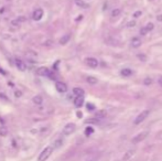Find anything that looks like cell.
I'll list each match as a JSON object with an SVG mask.
<instances>
[{
  "mask_svg": "<svg viewBox=\"0 0 162 161\" xmlns=\"http://www.w3.org/2000/svg\"><path fill=\"white\" fill-rule=\"evenodd\" d=\"M16 66H17V69H18L19 71H21V72H24V71L27 70V64H25L23 61H21V60H17V61H16Z\"/></svg>",
  "mask_w": 162,
  "mask_h": 161,
  "instance_id": "obj_9",
  "label": "cell"
},
{
  "mask_svg": "<svg viewBox=\"0 0 162 161\" xmlns=\"http://www.w3.org/2000/svg\"><path fill=\"white\" fill-rule=\"evenodd\" d=\"M43 10L42 9H40V8H38V9H36L34 10V12H33L32 15V19L33 20H36V21H39V20H41L42 19V17H43Z\"/></svg>",
  "mask_w": 162,
  "mask_h": 161,
  "instance_id": "obj_4",
  "label": "cell"
},
{
  "mask_svg": "<svg viewBox=\"0 0 162 161\" xmlns=\"http://www.w3.org/2000/svg\"><path fill=\"white\" fill-rule=\"evenodd\" d=\"M52 152H53V147H51V146L45 147L43 150H42V152L40 154L38 161H45L47 158H49L51 154H52Z\"/></svg>",
  "mask_w": 162,
  "mask_h": 161,
  "instance_id": "obj_1",
  "label": "cell"
},
{
  "mask_svg": "<svg viewBox=\"0 0 162 161\" xmlns=\"http://www.w3.org/2000/svg\"><path fill=\"white\" fill-rule=\"evenodd\" d=\"M84 104V96H76L74 99V105L75 107H82Z\"/></svg>",
  "mask_w": 162,
  "mask_h": 161,
  "instance_id": "obj_10",
  "label": "cell"
},
{
  "mask_svg": "<svg viewBox=\"0 0 162 161\" xmlns=\"http://www.w3.org/2000/svg\"><path fill=\"white\" fill-rule=\"evenodd\" d=\"M148 136V131H144V132H140L139 135H137L136 137H133L132 139V143H140V141H142V140L146 138Z\"/></svg>",
  "mask_w": 162,
  "mask_h": 161,
  "instance_id": "obj_7",
  "label": "cell"
},
{
  "mask_svg": "<svg viewBox=\"0 0 162 161\" xmlns=\"http://www.w3.org/2000/svg\"><path fill=\"white\" fill-rule=\"evenodd\" d=\"M133 154H135V150H129V151H127L126 154H125V156H124V161H127V160H129L130 158L132 157Z\"/></svg>",
  "mask_w": 162,
  "mask_h": 161,
  "instance_id": "obj_17",
  "label": "cell"
},
{
  "mask_svg": "<svg viewBox=\"0 0 162 161\" xmlns=\"http://www.w3.org/2000/svg\"><path fill=\"white\" fill-rule=\"evenodd\" d=\"M85 62H86V64L90 67H92V69H95V67H97L98 66V61L95 58H87L86 60H85Z\"/></svg>",
  "mask_w": 162,
  "mask_h": 161,
  "instance_id": "obj_6",
  "label": "cell"
},
{
  "mask_svg": "<svg viewBox=\"0 0 162 161\" xmlns=\"http://www.w3.org/2000/svg\"><path fill=\"white\" fill-rule=\"evenodd\" d=\"M86 80H87V83L88 84H92V85H94V84H97V78L96 77H94V76H88L86 78Z\"/></svg>",
  "mask_w": 162,
  "mask_h": 161,
  "instance_id": "obj_19",
  "label": "cell"
},
{
  "mask_svg": "<svg viewBox=\"0 0 162 161\" xmlns=\"http://www.w3.org/2000/svg\"><path fill=\"white\" fill-rule=\"evenodd\" d=\"M55 88H56V91L60 92V93H65V92L67 91V86L65 83L63 82H56L55 83Z\"/></svg>",
  "mask_w": 162,
  "mask_h": 161,
  "instance_id": "obj_5",
  "label": "cell"
},
{
  "mask_svg": "<svg viewBox=\"0 0 162 161\" xmlns=\"http://www.w3.org/2000/svg\"><path fill=\"white\" fill-rule=\"evenodd\" d=\"M84 89L83 88H81V87H75V88H73V94L76 96H84Z\"/></svg>",
  "mask_w": 162,
  "mask_h": 161,
  "instance_id": "obj_14",
  "label": "cell"
},
{
  "mask_svg": "<svg viewBox=\"0 0 162 161\" xmlns=\"http://www.w3.org/2000/svg\"><path fill=\"white\" fill-rule=\"evenodd\" d=\"M141 16V11H136L135 13H133V18H139Z\"/></svg>",
  "mask_w": 162,
  "mask_h": 161,
  "instance_id": "obj_28",
  "label": "cell"
},
{
  "mask_svg": "<svg viewBox=\"0 0 162 161\" xmlns=\"http://www.w3.org/2000/svg\"><path fill=\"white\" fill-rule=\"evenodd\" d=\"M36 74L40 75V76H49V74H50V70L45 67V66H42V67H40L36 70Z\"/></svg>",
  "mask_w": 162,
  "mask_h": 161,
  "instance_id": "obj_8",
  "label": "cell"
},
{
  "mask_svg": "<svg viewBox=\"0 0 162 161\" xmlns=\"http://www.w3.org/2000/svg\"><path fill=\"white\" fill-rule=\"evenodd\" d=\"M15 95H16V97H21V96H22V92L21 91H16L15 92Z\"/></svg>",
  "mask_w": 162,
  "mask_h": 161,
  "instance_id": "obj_30",
  "label": "cell"
},
{
  "mask_svg": "<svg viewBox=\"0 0 162 161\" xmlns=\"http://www.w3.org/2000/svg\"><path fill=\"white\" fill-rule=\"evenodd\" d=\"M70 40H71V34H69V33H67V34H64V35L60 39V44H62V45H65V44L67 43Z\"/></svg>",
  "mask_w": 162,
  "mask_h": 161,
  "instance_id": "obj_12",
  "label": "cell"
},
{
  "mask_svg": "<svg viewBox=\"0 0 162 161\" xmlns=\"http://www.w3.org/2000/svg\"><path fill=\"white\" fill-rule=\"evenodd\" d=\"M8 135V129L7 127H4V126H2V127H0V136H7Z\"/></svg>",
  "mask_w": 162,
  "mask_h": 161,
  "instance_id": "obj_21",
  "label": "cell"
},
{
  "mask_svg": "<svg viewBox=\"0 0 162 161\" xmlns=\"http://www.w3.org/2000/svg\"><path fill=\"white\" fill-rule=\"evenodd\" d=\"M17 20H18L19 22H24V21H25V18L23 17V16H21V17H19V18L17 19Z\"/></svg>",
  "mask_w": 162,
  "mask_h": 161,
  "instance_id": "obj_33",
  "label": "cell"
},
{
  "mask_svg": "<svg viewBox=\"0 0 162 161\" xmlns=\"http://www.w3.org/2000/svg\"><path fill=\"white\" fill-rule=\"evenodd\" d=\"M74 2H75V4L77 6V7L83 8V9H87V8L90 7V4H86L84 0H74Z\"/></svg>",
  "mask_w": 162,
  "mask_h": 161,
  "instance_id": "obj_11",
  "label": "cell"
},
{
  "mask_svg": "<svg viewBox=\"0 0 162 161\" xmlns=\"http://www.w3.org/2000/svg\"><path fill=\"white\" fill-rule=\"evenodd\" d=\"M32 102L34 103L36 105H42V103H43V98H42V96H41V95H36L32 98Z\"/></svg>",
  "mask_w": 162,
  "mask_h": 161,
  "instance_id": "obj_13",
  "label": "cell"
},
{
  "mask_svg": "<svg viewBox=\"0 0 162 161\" xmlns=\"http://www.w3.org/2000/svg\"><path fill=\"white\" fill-rule=\"evenodd\" d=\"M158 21H162V15H160V16H158Z\"/></svg>",
  "mask_w": 162,
  "mask_h": 161,
  "instance_id": "obj_36",
  "label": "cell"
},
{
  "mask_svg": "<svg viewBox=\"0 0 162 161\" xmlns=\"http://www.w3.org/2000/svg\"><path fill=\"white\" fill-rule=\"evenodd\" d=\"M138 58H139V59H141L142 61H146V60H147V58H146V56H144V55H138Z\"/></svg>",
  "mask_w": 162,
  "mask_h": 161,
  "instance_id": "obj_34",
  "label": "cell"
},
{
  "mask_svg": "<svg viewBox=\"0 0 162 161\" xmlns=\"http://www.w3.org/2000/svg\"><path fill=\"white\" fill-rule=\"evenodd\" d=\"M105 115H106V112H103V110H101V112H98L97 113V117H104Z\"/></svg>",
  "mask_w": 162,
  "mask_h": 161,
  "instance_id": "obj_27",
  "label": "cell"
},
{
  "mask_svg": "<svg viewBox=\"0 0 162 161\" xmlns=\"http://www.w3.org/2000/svg\"><path fill=\"white\" fill-rule=\"evenodd\" d=\"M120 74H121L123 76L127 77V76H130V75L132 74V71L130 70V69H123V70L120 71Z\"/></svg>",
  "mask_w": 162,
  "mask_h": 161,
  "instance_id": "obj_16",
  "label": "cell"
},
{
  "mask_svg": "<svg viewBox=\"0 0 162 161\" xmlns=\"http://www.w3.org/2000/svg\"><path fill=\"white\" fill-rule=\"evenodd\" d=\"M147 33H148V30L146 29V27H144V28H142V29L140 30V34H141V35H146Z\"/></svg>",
  "mask_w": 162,
  "mask_h": 161,
  "instance_id": "obj_26",
  "label": "cell"
},
{
  "mask_svg": "<svg viewBox=\"0 0 162 161\" xmlns=\"http://www.w3.org/2000/svg\"><path fill=\"white\" fill-rule=\"evenodd\" d=\"M151 83H152V80L150 78V77H147V78L144 80V85H151Z\"/></svg>",
  "mask_w": 162,
  "mask_h": 161,
  "instance_id": "obj_23",
  "label": "cell"
},
{
  "mask_svg": "<svg viewBox=\"0 0 162 161\" xmlns=\"http://www.w3.org/2000/svg\"><path fill=\"white\" fill-rule=\"evenodd\" d=\"M63 145V139L62 138H58V139L55 140V143H53V149H58Z\"/></svg>",
  "mask_w": 162,
  "mask_h": 161,
  "instance_id": "obj_18",
  "label": "cell"
},
{
  "mask_svg": "<svg viewBox=\"0 0 162 161\" xmlns=\"http://www.w3.org/2000/svg\"><path fill=\"white\" fill-rule=\"evenodd\" d=\"M153 28H155V26H153V23H151V22H150V23H148L147 26H146V29L148 30V32H149V31H151V30H153Z\"/></svg>",
  "mask_w": 162,
  "mask_h": 161,
  "instance_id": "obj_22",
  "label": "cell"
},
{
  "mask_svg": "<svg viewBox=\"0 0 162 161\" xmlns=\"http://www.w3.org/2000/svg\"><path fill=\"white\" fill-rule=\"evenodd\" d=\"M93 132H94V129L92 128V127H87L86 130H85V134H86L87 136L90 135V134H93Z\"/></svg>",
  "mask_w": 162,
  "mask_h": 161,
  "instance_id": "obj_24",
  "label": "cell"
},
{
  "mask_svg": "<svg viewBox=\"0 0 162 161\" xmlns=\"http://www.w3.org/2000/svg\"><path fill=\"white\" fill-rule=\"evenodd\" d=\"M43 45H45V47H51V45H52V41H51V40L45 41V42H44Z\"/></svg>",
  "mask_w": 162,
  "mask_h": 161,
  "instance_id": "obj_31",
  "label": "cell"
},
{
  "mask_svg": "<svg viewBox=\"0 0 162 161\" xmlns=\"http://www.w3.org/2000/svg\"><path fill=\"white\" fill-rule=\"evenodd\" d=\"M94 108H95V106H94L93 104H87V109L88 110H93Z\"/></svg>",
  "mask_w": 162,
  "mask_h": 161,
  "instance_id": "obj_32",
  "label": "cell"
},
{
  "mask_svg": "<svg viewBox=\"0 0 162 161\" xmlns=\"http://www.w3.org/2000/svg\"><path fill=\"white\" fill-rule=\"evenodd\" d=\"M140 45H141L140 39H138V38H133L132 40H131V47H132V48H139Z\"/></svg>",
  "mask_w": 162,
  "mask_h": 161,
  "instance_id": "obj_15",
  "label": "cell"
},
{
  "mask_svg": "<svg viewBox=\"0 0 162 161\" xmlns=\"http://www.w3.org/2000/svg\"><path fill=\"white\" fill-rule=\"evenodd\" d=\"M120 13H121V10H120L119 8H115V9L112 11V17H114V18H116V17H119V16H120Z\"/></svg>",
  "mask_w": 162,
  "mask_h": 161,
  "instance_id": "obj_20",
  "label": "cell"
},
{
  "mask_svg": "<svg viewBox=\"0 0 162 161\" xmlns=\"http://www.w3.org/2000/svg\"><path fill=\"white\" fill-rule=\"evenodd\" d=\"M135 26H136V21H129L127 23V27H128V28H133Z\"/></svg>",
  "mask_w": 162,
  "mask_h": 161,
  "instance_id": "obj_25",
  "label": "cell"
},
{
  "mask_svg": "<svg viewBox=\"0 0 162 161\" xmlns=\"http://www.w3.org/2000/svg\"><path fill=\"white\" fill-rule=\"evenodd\" d=\"M77 116H78V117H82V113L78 112V113H77Z\"/></svg>",
  "mask_w": 162,
  "mask_h": 161,
  "instance_id": "obj_37",
  "label": "cell"
},
{
  "mask_svg": "<svg viewBox=\"0 0 162 161\" xmlns=\"http://www.w3.org/2000/svg\"><path fill=\"white\" fill-rule=\"evenodd\" d=\"M75 129H76L75 124H73V123H70V124L65 125V126H64V128H63V135H64V136L72 135L73 132L75 131Z\"/></svg>",
  "mask_w": 162,
  "mask_h": 161,
  "instance_id": "obj_2",
  "label": "cell"
},
{
  "mask_svg": "<svg viewBox=\"0 0 162 161\" xmlns=\"http://www.w3.org/2000/svg\"><path fill=\"white\" fill-rule=\"evenodd\" d=\"M11 24L15 27H18L19 24H20V22H19L18 20H13V21H11Z\"/></svg>",
  "mask_w": 162,
  "mask_h": 161,
  "instance_id": "obj_29",
  "label": "cell"
},
{
  "mask_svg": "<svg viewBox=\"0 0 162 161\" xmlns=\"http://www.w3.org/2000/svg\"><path fill=\"white\" fill-rule=\"evenodd\" d=\"M96 160H97V157H96V158H90V159H88V160H86V161H96Z\"/></svg>",
  "mask_w": 162,
  "mask_h": 161,
  "instance_id": "obj_35",
  "label": "cell"
},
{
  "mask_svg": "<svg viewBox=\"0 0 162 161\" xmlns=\"http://www.w3.org/2000/svg\"><path fill=\"white\" fill-rule=\"evenodd\" d=\"M149 113H150V112H149L148 109H147V110H144V112H141V113L139 114V115H138L137 117H136V119H135V121H133V124H135V125L141 124V123H142V121H144V119H146V118L148 117Z\"/></svg>",
  "mask_w": 162,
  "mask_h": 161,
  "instance_id": "obj_3",
  "label": "cell"
}]
</instances>
